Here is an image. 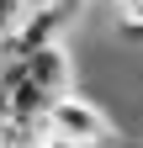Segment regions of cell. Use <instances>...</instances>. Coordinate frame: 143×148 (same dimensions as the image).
I'll return each instance as SVG.
<instances>
[{"label": "cell", "instance_id": "6da1fadb", "mask_svg": "<svg viewBox=\"0 0 143 148\" xmlns=\"http://www.w3.org/2000/svg\"><path fill=\"white\" fill-rule=\"evenodd\" d=\"M48 132L80 143V148H101V143L117 138V122L106 116L96 101H85V95H58L48 106Z\"/></svg>", "mask_w": 143, "mask_h": 148}, {"label": "cell", "instance_id": "7a4b0ae2", "mask_svg": "<svg viewBox=\"0 0 143 148\" xmlns=\"http://www.w3.org/2000/svg\"><path fill=\"white\" fill-rule=\"evenodd\" d=\"M27 79L48 90L53 101L69 95V85H74V64H69V48L64 42H53V48H37V53H27Z\"/></svg>", "mask_w": 143, "mask_h": 148}, {"label": "cell", "instance_id": "3957f363", "mask_svg": "<svg viewBox=\"0 0 143 148\" xmlns=\"http://www.w3.org/2000/svg\"><path fill=\"white\" fill-rule=\"evenodd\" d=\"M111 21L122 37H143V0H117L111 5Z\"/></svg>", "mask_w": 143, "mask_h": 148}, {"label": "cell", "instance_id": "277c9868", "mask_svg": "<svg viewBox=\"0 0 143 148\" xmlns=\"http://www.w3.org/2000/svg\"><path fill=\"white\" fill-rule=\"evenodd\" d=\"M43 148H80V143H69V138H53V132H48V138H43Z\"/></svg>", "mask_w": 143, "mask_h": 148}]
</instances>
